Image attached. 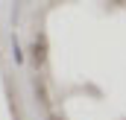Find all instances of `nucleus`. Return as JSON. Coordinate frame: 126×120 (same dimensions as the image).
I'll return each mask as SVG.
<instances>
[{"instance_id":"obj_2","label":"nucleus","mask_w":126,"mask_h":120,"mask_svg":"<svg viewBox=\"0 0 126 120\" xmlns=\"http://www.w3.org/2000/svg\"><path fill=\"white\" fill-rule=\"evenodd\" d=\"M35 94H38L41 105H44V108H50V103H53V100H50V91H47V85H44V79H41V76L35 79Z\"/></svg>"},{"instance_id":"obj_3","label":"nucleus","mask_w":126,"mask_h":120,"mask_svg":"<svg viewBox=\"0 0 126 120\" xmlns=\"http://www.w3.org/2000/svg\"><path fill=\"white\" fill-rule=\"evenodd\" d=\"M47 120H64L62 114H53V111H50V114H47Z\"/></svg>"},{"instance_id":"obj_1","label":"nucleus","mask_w":126,"mask_h":120,"mask_svg":"<svg viewBox=\"0 0 126 120\" xmlns=\"http://www.w3.org/2000/svg\"><path fill=\"white\" fill-rule=\"evenodd\" d=\"M32 61H35V67H44L47 64V35L44 32H38L32 38Z\"/></svg>"},{"instance_id":"obj_4","label":"nucleus","mask_w":126,"mask_h":120,"mask_svg":"<svg viewBox=\"0 0 126 120\" xmlns=\"http://www.w3.org/2000/svg\"><path fill=\"white\" fill-rule=\"evenodd\" d=\"M117 3H126V0H117Z\"/></svg>"}]
</instances>
